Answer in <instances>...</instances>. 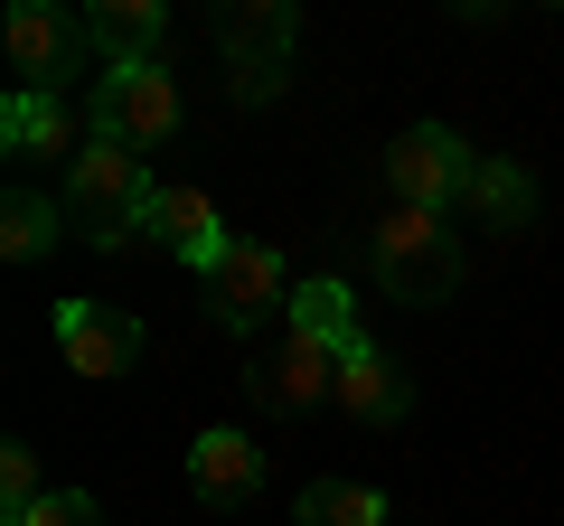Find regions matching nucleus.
I'll return each mask as SVG.
<instances>
[{"instance_id": "5", "label": "nucleus", "mask_w": 564, "mask_h": 526, "mask_svg": "<svg viewBox=\"0 0 564 526\" xmlns=\"http://www.w3.org/2000/svg\"><path fill=\"white\" fill-rule=\"evenodd\" d=\"M226 76H236V103H273V85L292 76V47H302V10L292 0H236L217 20Z\"/></svg>"}, {"instance_id": "6", "label": "nucleus", "mask_w": 564, "mask_h": 526, "mask_svg": "<svg viewBox=\"0 0 564 526\" xmlns=\"http://www.w3.org/2000/svg\"><path fill=\"white\" fill-rule=\"evenodd\" d=\"M207 310H217V329H263L273 310H292V273H282V244H254L236 235L226 244V263L207 273Z\"/></svg>"}, {"instance_id": "10", "label": "nucleus", "mask_w": 564, "mask_h": 526, "mask_svg": "<svg viewBox=\"0 0 564 526\" xmlns=\"http://www.w3.org/2000/svg\"><path fill=\"white\" fill-rule=\"evenodd\" d=\"M85 142H95V122L66 95H20V85H10V103H0V151H10V161H57V151L85 161Z\"/></svg>"}, {"instance_id": "18", "label": "nucleus", "mask_w": 564, "mask_h": 526, "mask_svg": "<svg viewBox=\"0 0 564 526\" xmlns=\"http://www.w3.org/2000/svg\"><path fill=\"white\" fill-rule=\"evenodd\" d=\"M57 235H66V207L57 198H10V207H0V254H10V263H39Z\"/></svg>"}, {"instance_id": "4", "label": "nucleus", "mask_w": 564, "mask_h": 526, "mask_svg": "<svg viewBox=\"0 0 564 526\" xmlns=\"http://www.w3.org/2000/svg\"><path fill=\"white\" fill-rule=\"evenodd\" d=\"M85 122L113 132V142H132V151H170L188 132L180 76H170V66H104L95 95H85Z\"/></svg>"}, {"instance_id": "8", "label": "nucleus", "mask_w": 564, "mask_h": 526, "mask_svg": "<svg viewBox=\"0 0 564 526\" xmlns=\"http://www.w3.org/2000/svg\"><path fill=\"white\" fill-rule=\"evenodd\" d=\"M76 66H85V29L57 20L47 0H20L10 10V76H20V95H66Z\"/></svg>"}, {"instance_id": "9", "label": "nucleus", "mask_w": 564, "mask_h": 526, "mask_svg": "<svg viewBox=\"0 0 564 526\" xmlns=\"http://www.w3.org/2000/svg\"><path fill=\"white\" fill-rule=\"evenodd\" d=\"M141 244H161V254H180L188 273H198V283H207V273H217V263H226V244H236V235H226V226H217V207H207V188L170 179L161 198H151V226H141Z\"/></svg>"}, {"instance_id": "15", "label": "nucleus", "mask_w": 564, "mask_h": 526, "mask_svg": "<svg viewBox=\"0 0 564 526\" xmlns=\"http://www.w3.org/2000/svg\"><path fill=\"white\" fill-rule=\"evenodd\" d=\"M282 329H302V339L339 348V358H358V348H367V329H358V302H348V283H329V273L292 283V310H282Z\"/></svg>"}, {"instance_id": "17", "label": "nucleus", "mask_w": 564, "mask_h": 526, "mask_svg": "<svg viewBox=\"0 0 564 526\" xmlns=\"http://www.w3.org/2000/svg\"><path fill=\"white\" fill-rule=\"evenodd\" d=\"M292 517H302V526H386V489H367V480H311Z\"/></svg>"}, {"instance_id": "13", "label": "nucleus", "mask_w": 564, "mask_h": 526, "mask_svg": "<svg viewBox=\"0 0 564 526\" xmlns=\"http://www.w3.org/2000/svg\"><path fill=\"white\" fill-rule=\"evenodd\" d=\"M85 39L104 47V66H161L170 47V0H95Z\"/></svg>"}, {"instance_id": "2", "label": "nucleus", "mask_w": 564, "mask_h": 526, "mask_svg": "<svg viewBox=\"0 0 564 526\" xmlns=\"http://www.w3.org/2000/svg\"><path fill=\"white\" fill-rule=\"evenodd\" d=\"M367 273H377L386 302L433 310V302L462 292V235H452L443 217H423V207H386V217L367 226Z\"/></svg>"}, {"instance_id": "16", "label": "nucleus", "mask_w": 564, "mask_h": 526, "mask_svg": "<svg viewBox=\"0 0 564 526\" xmlns=\"http://www.w3.org/2000/svg\"><path fill=\"white\" fill-rule=\"evenodd\" d=\"M462 207L489 226V235H527V226H536V179H527L518 161H480V179H470Z\"/></svg>"}, {"instance_id": "14", "label": "nucleus", "mask_w": 564, "mask_h": 526, "mask_svg": "<svg viewBox=\"0 0 564 526\" xmlns=\"http://www.w3.org/2000/svg\"><path fill=\"white\" fill-rule=\"evenodd\" d=\"M329 405H339L348 424H404V414H414V385H404V366L367 339L358 358H339V395H329Z\"/></svg>"}, {"instance_id": "11", "label": "nucleus", "mask_w": 564, "mask_h": 526, "mask_svg": "<svg viewBox=\"0 0 564 526\" xmlns=\"http://www.w3.org/2000/svg\"><path fill=\"white\" fill-rule=\"evenodd\" d=\"M245 385H254L263 414H302V405H321V395H339V348L302 339V329H282V348H273Z\"/></svg>"}, {"instance_id": "3", "label": "nucleus", "mask_w": 564, "mask_h": 526, "mask_svg": "<svg viewBox=\"0 0 564 526\" xmlns=\"http://www.w3.org/2000/svg\"><path fill=\"white\" fill-rule=\"evenodd\" d=\"M470 179H480V151H470L452 122H414V132L386 142V198H395V207L452 217V207L470 198Z\"/></svg>"}, {"instance_id": "1", "label": "nucleus", "mask_w": 564, "mask_h": 526, "mask_svg": "<svg viewBox=\"0 0 564 526\" xmlns=\"http://www.w3.org/2000/svg\"><path fill=\"white\" fill-rule=\"evenodd\" d=\"M151 198H161V179H151V169H141V151L113 142V132H95V142H85V161H66V179H57L66 226H85V244H104V254H132V244H141Z\"/></svg>"}, {"instance_id": "7", "label": "nucleus", "mask_w": 564, "mask_h": 526, "mask_svg": "<svg viewBox=\"0 0 564 526\" xmlns=\"http://www.w3.org/2000/svg\"><path fill=\"white\" fill-rule=\"evenodd\" d=\"M57 348H66L76 376L113 385V376H132V366H141V320H132V310H113V302H57Z\"/></svg>"}, {"instance_id": "20", "label": "nucleus", "mask_w": 564, "mask_h": 526, "mask_svg": "<svg viewBox=\"0 0 564 526\" xmlns=\"http://www.w3.org/2000/svg\"><path fill=\"white\" fill-rule=\"evenodd\" d=\"M10 526H104V507L85 498V489H47L29 517H10Z\"/></svg>"}, {"instance_id": "12", "label": "nucleus", "mask_w": 564, "mask_h": 526, "mask_svg": "<svg viewBox=\"0 0 564 526\" xmlns=\"http://www.w3.org/2000/svg\"><path fill=\"white\" fill-rule=\"evenodd\" d=\"M188 489H198L207 507H254V489H263V451H254V432L207 424L198 442H188Z\"/></svg>"}, {"instance_id": "19", "label": "nucleus", "mask_w": 564, "mask_h": 526, "mask_svg": "<svg viewBox=\"0 0 564 526\" xmlns=\"http://www.w3.org/2000/svg\"><path fill=\"white\" fill-rule=\"evenodd\" d=\"M39 498H47L39 451H29V442H0V526H10V517H29Z\"/></svg>"}]
</instances>
